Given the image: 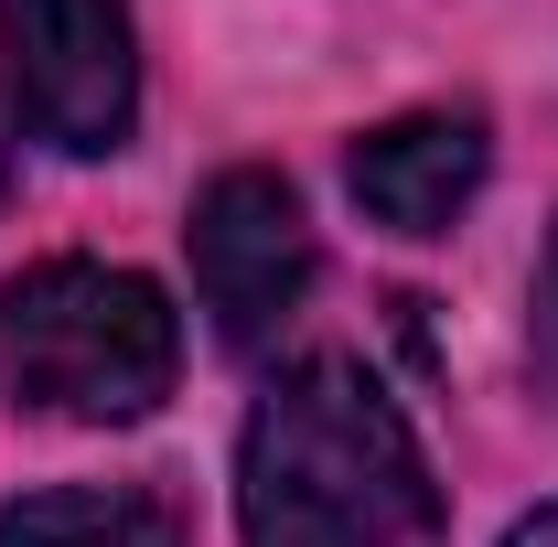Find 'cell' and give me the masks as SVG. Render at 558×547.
<instances>
[{
    "mask_svg": "<svg viewBox=\"0 0 558 547\" xmlns=\"http://www.w3.org/2000/svg\"><path fill=\"white\" fill-rule=\"evenodd\" d=\"M484 172H494L484 108H409V119H376L344 150V194L387 236H451L462 205L484 194Z\"/></svg>",
    "mask_w": 558,
    "mask_h": 547,
    "instance_id": "cell-5",
    "label": "cell"
},
{
    "mask_svg": "<svg viewBox=\"0 0 558 547\" xmlns=\"http://www.w3.org/2000/svg\"><path fill=\"white\" fill-rule=\"evenodd\" d=\"M0 205H11V130H0Z\"/></svg>",
    "mask_w": 558,
    "mask_h": 547,
    "instance_id": "cell-9",
    "label": "cell"
},
{
    "mask_svg": "<svg viewBox=\"0 0 558 547\" xmlns=\"http://www.w3.org/2000/svg\"><path fill=\"white\" fill-rule=\"evenodd\" d=\"M247 547H440V483L398 398L354 354H301L236 440Z\"/></svg>",
    "mask_w": 558,
    "mask_h": 547,
    "instance_id": "cell-1",
    "label": "cell"
},
{
    "mask_svg": "<svg viewBox=\"0 0 558 547\" xmlns=\"http://www.w3.org/2000/svg\"><path fill=\"white\" fill-rule=\"evenodd\" d=\"M183 247H194V301L226 343H269L312 290V215L290 194V172H269V161L215 172L183 215Z\"/></svg>",
    "mask_w": 558,
    "mask_h": 547,
    "instance_id": "cell-4",
    "label": "cell"
},
{
    "mask_svg": "<svg viewBox=\"0 0 558 547\" xmlns=\"http://www.w3.org/2000/svg\"><path fill=\"white\" fill-rule=\"evenodd\" d=\"M0 65L22 130L65 161H108L140 130V33L130 0H0Z\"/></svg>",
    "mask_w": 558,
    "mask_h": 547,
    "instance_id": "cell-3",
    "label": "cell"
},
{
    "mask_svg": "<svg viewBox=\"0 0 558 547\" xmlns=\"http://www.w3.org/2000/svg\"><path fill=\"white\" fill-rule=\"evenodd\" d=\"M526 376L558 409V226H548V258H537V301H526Z\"/></svg>",
    "mask_w": 558,
    "mask_h": 547,
    "instance_id": "cell-7",
    "label": "cell"
},
{
    "mask_svg": "<svg viewBox=\"0 0 558 547\" xmlns=\"http://www.w3.org/2000/svg\"><path fill=\"white\" fill-rule=\"evenodd\" d=\"M0 547H183V515L150 483H54L0 505Z\"/></svg>",
    "mask_w": 558,
    "mask_h": 547,
    "instance_id": "cell-6",
    "label": "cell"
},
{
    "mask_svg": "<svg viewBox=\"0 0 558 547\" xmlns=\"http://www.w3.org/2000/svg\"><path fill=\"white\" fill-rule=\"evenodd\" d=\"M183 376V312L108 258H44L0 290V387L75 429H130Z\"/></svg>",
    "mask_w": 558,
    "mask_h": 547,
    "instance_id": "cell-2",
    "label": "cell"
},
{
    "mask_svg": "<svg viewBox=\"0 0 558 547\" xmlns=\"http://www.w3.org/2000/svg\"><path fill=\"white\" fill-rule=\"evenodd\" d=\"M494 547H558V505H537V515H515Z\"/></svg>",
    "mask_w": 558,
    "mask_h": 547,
    "instance_id": "cell-8",
    "label": "cell"
}]
</instances>
